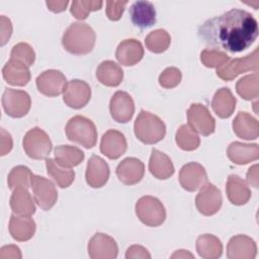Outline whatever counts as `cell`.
<instances>
[{"label":"cell","mask_w":259,"mask_h":259,"mask_svg":"<svg viewBox=\"0 0 259 259\" xmlns=\"http://www.w3.org/2000/svg\"><path fill=\"white\" fill-rule=\"evenodd\" d=\"M198 36L212 49L240 53L257 38L258 22L251 13L234 8L203 22L198 27Z\"/></svg>","instance_id":"obj_1"},{"label":"cell","mask_w":259,"mask_h":259,"mask_svg":"<svg viewBox=\"0 0 259 259\" xmlns=\"http://www.w3.org/2000/svg\"><path fill=\"white\" fill-rule=\"evenodd\" d=\"M96 35L93 28L85 22H74L65 30L62 37L63 48L73 55H87L95 46Z\"/></svg>","instance_id":"obj_2"},{"label":"cell","mask_w":259,"mask_h":259,"mask_svg":"<svg viewBox=\"0 0 259 259\" xmlns=\"http://www.w3.org/2000/svg\"><path fill=\"white\" fill-rule=\"evenodd\" d=\"M134 132L142 143L153 145L164 139L166 125L159 116L142 109L136 118Z\"/></svg>","instance_id":"obj_3"},{"label":"cell","mask_w":259,"mask_h":259,"mask_svg":"<svg viewBox=\"0 0 259 259\" xmlns=\"http://www.w3.org/2000/svg\"><path fill=\"white\" fill-rule=\"evenodd\" d=\"M69 141L83 146L86 149L93 148L97 142V130L94 122L83 116L75 115L69 119L65 127Z\"/></svg>","instance_id":"obj_4"},{"label":"cell","mask_w":259,"mask_h":259,"mask_svg":"<svg viewBox=\"0 0 259 259\" xmlns=\"http://www.w3.org/2000/svg\"><path fill=\"white\" fill-rule=\"evenodd\" d=\"M138 219L148 227H159L166 219V209L163 203L154 196L146 195L138 199L136 203Z\"/></svg>","instance_id":"obj_5"},{"label":"cell","mask_w":259,"mask_h":259,"mask_svg":"<svg viewBox=\"0 0 259 259\" xmlns=\"http://www.w3.org/2000/svg\"><path fill=\"white\" fill-rule=\"evenodd\" d=\"M25 154L34 160L47 159L50 155L53 145L48 134L40 127H32L29 130L22 141Z\"/></svg>","instance_id":"obj_6"},{"label":"cell","mask_w":259,"mask_h":259,"mask_svg":"<svg viewBox=\"0 0 259 259\" xmlns=\"http://www.w3.org/2000/svg\"><path fill=\"white\" fill-rule=\"evenodd\" d=\"M258 59H259V48H256L254 52L243 58L230 59L221 68L217 69V75L224 81H232L238 75L253 71L258 72Z\"/></svg>","instance_id":"obj_7"},{"label":"cell","mask_w":259,"mask_h":259,"mask_svg":"<svg viewBox=\"0 0 259 259\" xmlns=\"http://www.w3.org/2000/svg\"><path fill=\"white\" fill-rule=\"evenodd\" d=\"M30 106V96L23 90L7 88L2 94V107L11 117L19 118L26 115Z\"/></svg>","instance_id":"obj_8"},{"label":"cell","mask_w":259,"mask_h":259,"mask_svg":"<svg viewBox=\"0 0 259 259\" xmlns=\"http://www.w3.org/2000/svg\"><path fill=\"white\" fill-rule=\"evenodd\" d=\"M188 125L196 133L207 137L214 133L215 119L208 108L201 103H193L187 109Z\"/></svg>","instance_id":"obj_9"},{"label":"cell","mask_w":259,"mask_h":259,"mask_svg":"<svg viewBox=\"0 0 259 259\" xmlns=\"http://www.w3.org/2000/svg\"><path fill=\"white\" fill-rule=\"evenodd\" d=\"M222 202L223 197L220 189L208 182L200 187V190L195 197V206L197 210L206 217L215 214L220 210Z\"/></svg>","instance_id":"obj_10"},{"label":"cell","mask_w":259,"mask_h":259,"mask_svg":"<svg viewBox=\"0 0 259 259\" xmlns=\"http://www.w3.org/2000/svg\"><path fill=\"white\" fill-rule=\"evenodd\" d=\"M31 188L34 201L41 209L49 210L57 202L58 191L51 180L39 175H33Z\"/></svg>","instance_id":"obj_11"},{"label":"cell","mask_w":259,"mask_h":259,"mask_svg":"<svg viewBox=\"0 0 259 259\" xmlns=\"http://www.w3.org/2000/svg\"><path fill=\"white\" fill-rule=\"evenodd\" d=\"M36 87L38 92L45 96L55 97L64 93L67 86V79L65 75L55 69L44 71L36 78Z\"/></svg>","instance_id":"obj_12"},{"label":"cell","mask_w":259,"mask_h":259,"mask_svg":"<svg viewBox=\"0 0 259 259\" xmlns=\"http://www.w3.org/2000/svg\"><path fill=\"white\" fill-rule=\"evenodd\" d=\"M118 247L115 240L103 233H96L88 242V255L92 259H114Z\"/></svg>","instance_id":"obj_13"},{"label":"cell","mask_w":259,"mask_h":259,"mask_svg":"<svg viewBox=\"0 0 259 259\" xmlns=\"http://www.w3.org/2000/svg\"><path fill=\"white\" fill-rule=\"evenodd\" d=\"M90 98L91 88L85 81L74 79L67 83L63 93V100L69 107L80 109L89 102Z\"/></svg>","instance_id":"obj_14"},{"label":"cell","mask_w":259,"mask_h":259,"mask_svg":"<svg viewBox=\"0 0 259 259\" xmlns=\"http://www.w3.org/2000/svg\"><path fill=\"white\" fill-rule=\"evenodd\" d=\"M178 179L183 189L192 192L207 182V174L202 165L196 162H189L180 169Z\"/></svg>","instance_id":"obj_15"},{"label":"cell","mask_w":259,"mask_h":259,"mask_svg":"<svg viewBox=\"0 0 259 259\" xmlns=\"http://www.w3.org/2000/svg\"><path fill=\"white\" fill-rule=\"evenodd\" d=\"M109 111L116 122L130 121L135 113V103L132 96L124 91H116L110 99Z\"/></svg>","instance_id":"obj_16"},{"label":"cell","mask_w":259,"mask_h":259,"mask_svg":"<svg viewBox=\"0 0 259 259\" xmlns=\"http://www.w3.org/2000/svg\"><path fill=\"white\" fill-rule=\"evenodd\" d=\"M256 255V243L246 235L232 237L227 245V257L229 259H254Z\"/></svg>","instance_id":"obj_17"},{"label":"cell","mask_w":259,"mask_h":259,"mask_svg":"<svg viewBox=\"0 0 259 259\" xmlns=\"http://www.w3.org/2000/svg\"><path fill=\"white\" fill-rule=\"evenodd\" d=\"M127 143L124 135L116 130H108L100 141V152L110 160L118 159L126 151Z\"/></svg>","instance_id":"obj_18"},{"label":"cell","mask_w":259,"mask_h":259,"mask_svg":"<svg viewBox=\"0 0 259 259\" xmlns=\"http://www.w3.org/2000/svg\"><path fill=\"white\" fill-rule=\"evenodd\" d=\"M116 176L118 180L125 185L139 183L145 174L144 163L135 157L123 159L116 167Z\"/></svg>","instance_id":"obj_19"},{"label":"cell","mask_w":259,"mask_h":259,"mask_svg":"<svg viewBox=\"0 0 259 259\" xmlns=\"http://www.w3.org/2000/svg\"><path fill=\"white\" fill-rule=\"evenodd\" d=\"M109 178V167L107 163L99 156L92 155L88 160L85 179L92 188H100L104 186Z\"/></svg>","instance_id":"obj_20"},{"label":"cell","mask_w":259,"mask_h":259,"mask_svg":"<svg viewBox=\"0 0 259 259\" xmlns=\"http://www.w3.org/2000/svg\"><path fill=\"white\" fill-rule=\"evenodd\" d=\"M144 57L142 44L135 38H127L119 42L116 48L115 58L123 66H134Z\"/></svg>","instance_id":"obj_21"},{"label":"cell","mask_w":259,"mask_h":259,"mask_svg":"<svg viewBox=\"0 0 259 259\" xmlns=\"http://www.w3.org/2000/svg\"><path fill=\"white\" fill-rule=\"evenodd\" d=\"M130 16L135 26L149 28L156 22V9L149 1H137L130 8Z\"/></svg>","instance_id":"obj_22"},{"label":"cell","mask_w":259,"mask_h":259,"mask_svg":"<svg viewBox=\"0 0 259 259\" xmlns=\"http://www.w3.org/2000/svg\"><path fill=\"white\" fill-rule=\"evenodd\" d=\"M227 156L234 164L246 165L258 159L259 147L257 144L233 142L227 149Z\"/></svg>","instance_id":"obj_23"},{"label":"cell","mask_w":259,"mask_h":259,"mask_svg":"<svg viewBox=\"0 0 259 259\" xmlns=\"http://www.w3.org/2000/svg\"><path fill=\"white\" fill-rule=\"evenodd\" d=\"M233 131L241 139L251 141L258 138L259 125L258 120L246 111L238 112L233 120Z\"/></svg>","instance_id":"obj_24"},{"label":"cell","mask_w":259,"mask_h":259,"mask_svg":"<svg viewBox=\"0 0 259 259\" xmlns=\"http://www.w3.org/2000/svg\"><path fill=\"white\" fill-rule=\"evenodd\" d=\"M226 192L228 199L235 205H244L251 197V189L248 184L240 176L235 174L229 175Z\"/></svg>","instance_id":"obj_25"},{"label":"cell","mask_w":259,"mask_h":259,"mask_svg":"<svg viewBox=\"0 0 259 259\" xmlns=\"http://www.w3.org/2000/svg\"><path fill=\"white\" fill-rule=\"evenodd\" d=\"M9 233L18 242L30 240L35 233V222L30 217L12 214L9 221Z\"/></svg>","instance_id":"obj_26"},{"label":"cell","mask_w":259,"mask_h":259,"mask_svg":"<svg viewBox=\"0 0 259 259\" xmlns=\"http://www.w3.org/2000/svg\"><path fill=\"white\" fill-rule=\"evenodd\" d=\"M149 170L157 179H168L174 174V165L171 159L163 152L153 149L149 161Z\"/></svg>","instance_id":"obj_27"},{"label":"cell","mask_w":259,"mask_h":259,"mask_svg":"<svg viewBox=\"0 0 259 259\" xmlns=\"http://www.w3.org/2000/svg\"><path fill=\"white\" fill-rule=\"evenodd\" d=\"M237 100L229 88L219 89L211 100V107L214 113L221 118L230 117L236 108Z\"/></svg>","instance_id":"obj_28"},{"label":"cell","mask_w":259,"mask_h":259,"mask_svg":"<svg viewBox=\"0 0 259 259\" xmlns=\"http://www.w3.org/2000/svg\"><path fill=\"white\" fill-rule=\"evenodd\" d=\"M3 79L12 86H25L30 80L28 67L13 60H9L2 69Z\"/></svg>","instance_id":"obj_29"},{"label":"cell","mask_w":259,"mask_h":259,"mask_svg":"<svg viewBox=\"0 0 259 259\" xmlns=\"http://www.w3.org/2000/svg\"><path fill=\"white\" fill-rule=\"evenodd\" d=\"M97 80L108 87H116L123 80V71L119 65L113 61H103L96 69Z\"/></svg>","instance_id":"obj_30"},{"label":"cell","mask_w":259,"mask_h":259,"mask_svg":"<svg viewBox=\"0 0 259 259\" xmlns=\"http://www.w3.org/2000/svg\"><path fill=\"white\" fill-rule=\"evenodd\" d=\"M27 188H16L10 196V207L17 215L30 217L35 212V205Z\"/></svg>","instance_id":"obj_31"},{"label":"cell","mask_w":259,"mask_h":259,"mask_svg":"<svg viewBox=\"0 0 259 259\" xmlns=\"http://www.w3.org/2000/svg\"><path fill=\"white\" fill-rule=\"evenodd\" d=\"M54 155L56 162L68 169L79 165L84 160V153L81 149L75 146L69 145H60L54 149Z\"/></svg>","instance_id":"obj_32"},{"label":"cell","mask_w":259,"mask_h":259,"mask_svg":"<svg viewBox=\"0 0 259 259\" xmlns=\"http://www.w3.org/2000/svg\"><path fill=\"white\" fill-rule=\"evenodd\" d=\"M195 245L198 255L203 259H217L222 256L223 245L220 239L213 235H200Z\"/></svg>","instance_id":"obj_33"},{"label":"cell","mask_w":259,"mask_h":259,"mask_svg":"<svg viewBox=\"0 0 259 259\" xmlns=\"http://www.w3.org/2000/svg\"><path fill=\"white\" fill-rule=\"evenodd\" d=\"M46 167L49 176L53 178L61 188H67L73 183L75 178L74 170L60 166L55 159L51 158L46 160Z\"/></svg>","instance_id":"obj_34"},{"label":"cell","mask_w":259,"mask_h":259,"mask_svg":"<svg viewBox=\"0 0 259 259\" xmlns=\"http://www.w3.org/2000/svg\"><path fill=\"white\" fill-rule=\"evenodd\" d=\"M33 174L26 166H16L11 169L7 177L8 187L12 190L16 188H29L31 187Z\"/></svg>","instance_id":"obj_35"},{"label":"cell","mask_w":259,"mask_h":259,"mask_svg":"<svg viewBox=\"0 0 259 259\" xmlns=\"http://www.w3.org/2000/svg\"><path fill=\"white\" fill-rule=\"evenodd\" d=\"M175 141L178 147L184 151H194L200 145L197 133L188 124H182L176 132Z\"/></svg>","instance_id":"obj_36"},{"label":"cell","mask_w":259,"mask_h":259,"mask_svg":"<svg viewBox=\"0 0 259 259\" xmlns=\"http://www.w3.org/2000/svg\"><path fill=\"white\" fill-rule=\"evenodd\" d=\"M146 48L155 54H161L165 52L170 44H171V36L170 34L162 28L156 29L151 31L145 38Z\"/></svg>","instance_id":"obj_37"},{"label":"cell","mask_w":259,"mask_h":259,"mask_svg":"<svg viewBox=\"0 0 259 259\" xmlns=\"http://www.w3.org/2000/svg\"><path fill=\"white\" fill-rule=\"evenodd\" d=\"M236 90L237 93L245 100L256 99L259 96L258 74L254 73L241 78L237 82Z\"/></svg>","instance_id":"obj_38"},{"label":"cell","mask_w":259,"mask_h":259,"mask_svg":"<svg viewBox=\"0 0 259 259\" xmlns=\"http://www.w3.org/2000/svg\"><path fill=\"white\" fill-rule=\"evenodd\" d=\"M230 56L219 49H205L200 53V61L206 68L219 69L230 61Z\"/></svg>","instance_id":"obj_39"},{"label":"cell","mask_w":259,"mask_h":259,"mask_svg":"<svg viewBox=\"0 0 259 259\" xmlns=\"http://www.w3.org/2000/svg\"><path fill=\"white\" fill-rule=\"evenodd\" d=\"M103 5L102 1H89V0H76L71 3L70 11L72 15L79 19L84 20L88 17L91 11L99 10Z\"/></svg>","instance_id":"obj_40"},{"label":"cell","mask_w":259,"mask_h":259,"mask_svg":"<svg viewBox=\"0 0 259 259\" xmlns=\"http://www.w3.org/2000/svg\"><path fill=\"white\" fill-rule=\"evenodd\" d=\"M10 60L21 63L29 68L34 63L35 53L28 44L19 42L13 46L10 53Z\"/></svg>","instance_id":"obj_41"},{"label":"cell","mask_w":259,"mask_h":259,"mask_svg":"<svg viewBox=\"0 0 259 259\" xmlns=\"http://www.w3.org/2000/svg\"><path fill=\"white\" fill-rule=\"evenodd\" d=\"M182 79L181 71L175 67L166 68L159 76V84L166 89L176 87Z\"/></svg>","instance_id":"obj_42"},{"label":"cell","mask_w":259,"mask_h":259,"mask_svg":"<svg viewBox=\"0 0 259 259\" xmlns=\"http://www.w3.org/2000/svg\"><path fill=\"white\" fill-rule=\"evenodd\" d=\"M127 1H107L106 2V16L113 21H117L122 16Z\"/></svg>","instance_id":"obj_43"},{"label":"cell","mask_w":259,"mask_h":259,"mask_svg":"<svg viewBox=\"0 0 259 259\" xmlns=\"http://www.w3.org/2000/svg\"><path fill=\"white\" fill-rule=\"evenodd\" d=\"M0 45L3 47L12 34V23L9 18L4 15L0 17Z\"/></svg>","instance_id":"obj_44"},{"label":"cell","mask_w":259,"mask_h":259,"mask_svg":"<svg viewBox=\"0 0 259 259\" xmlns=\"http://www.w3.org/2000/svg\"><path fill=\"white\" fill-rule=\"evenodd\" d=\"M125 258L126 259H137V258L150 259L151 258V254L143 246L133 245V246L127 248L126 253H125Z\"/></svg>","instance_id":"obj_45"},{"label":"cell","mask_w":259,"mask_h":259,"mask_svg":"<svg viewBox=\"0 0 259 259\" xmlns=\"http://www.w3.org/2000/svg\"><path fill=\"white\" fill-rule=\"evenodd\" d=\"M13 146L12 138L9 133H7L4 128H1V147H0V155H7Z\"/></svg>","instance_id":"obj_46"},{"label":"cell","mask_w":259,"mask_h":259,"mask_svg":"<svg viewBox=\"0 0 259 259\" xmlns=\"http://www.w3.org/2000/svg\"><path fill=\"white\" fill-rule=\"evenodd\" d=\"M7 258H21L20 250L15 245H8L4 246L0 249V259H7Z\"/></svg>","instance_id":"obj_47"},{"label":"cell","mask_w":259,"mask_h":259,"mask_svg":"<svg viewBox=\"0 0 259 259\" xmlns=\"http://www.w3.org/2000/svg\"><path fill=\"white\" fill-rule=\"evenodd\" d=\"M247 182L251 186L258 188V165L257 164L249 168L247 172Z\"/></svg>","instance_id":"obj_48"},{"label":"cell","mask_w":259,"mask_h":259,"mask_svg":"<svg viewBox=\"0 0 259 259\" xmlns=\"http://www.w3.org/2000/svg\"><path fill=\"white\" fill-rule=\"evenodd\" d=\"M48 9L55 12V13H59L62 12L64 10H66L69 1H47L46 2Z\"/></svg>","instance_id":"obj_49"},{"label":"cell","mask_w":259,"mask_h":259,"mask_svg":"<svg viewBox=\"0 0 259 259\" xmlns=\"http://www.w3.org/2000/svg\"><path fill=\"white\" fill-rule=\"evenodd\" d=\"M194 256L189 253L187 250H177L175 253H173L171 255V258H193Z\"/></svg>","instance_id":"obj_50"}]
</instances>
